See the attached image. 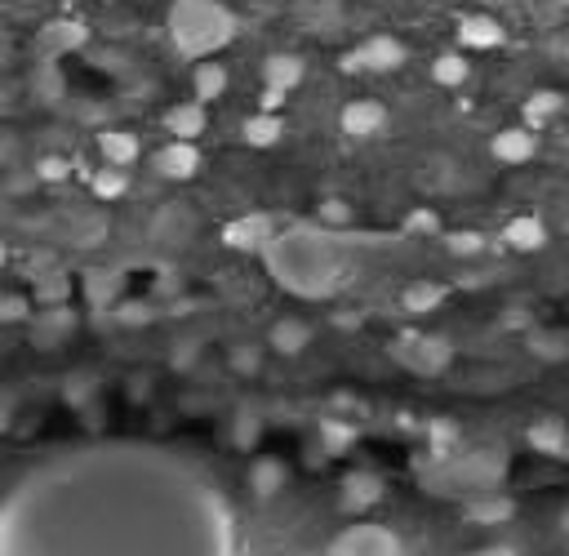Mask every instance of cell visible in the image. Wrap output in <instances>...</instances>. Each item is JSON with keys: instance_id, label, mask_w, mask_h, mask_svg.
I'll list each match as a JSON object with an SVG mask.
<instances>
[{"instance_id": "14", "label": "cell", "mask_w": 569, "mask_h": 556, "mask_svg": "<svg viewBox=\"0 0 569 556\" xmlns=\"http://www.w3.org/2000/svg\"><path fill=\"white\" fill-rule=\"evenodd\" d=\"M245 143H249V147H272V143H281V121H276L272 112L249 116V121H245Z\"/></svg>"}, {"instance_id": "26", "label": "cell", "mask_w": 569, "mask_h": 556, "mask_svg": "<svg viewBox=\"0 0 569 556\" xmlns=\"http://www.w3.org/2000/svg\"><path fill=\"white\" fill-rule=\"evenodd\" d=\"M507 512H512L507 503H489V508H472L476 521H498V516H507Z\"/></svg>"}, {"instance_id": "13", "label": "cell", "mask_w": 569, "mask_h": 556, "mask_svg": "<svg viewBox=\"0 0 569 556\" xmlns=\"http://www.w3.org/2000/svg\"><path fill=\"white\" fill-rule=\"evenodd\" d=\"M192 85H196V103H214V98L227 89V72L218 63H196Z\"/></svg>"}, {"instance_id": "5", "label": "cell", "mask_w": 569, "mask_h": 556, "mask_svg": "<svg viewBox=\"0 0 569 556\" xmlns=\"http://www.w3.org/2000/svg\"><path fill=\"white\" fill-rule=\"evenodd\" d=\"M361 58H365V72H396L405 63V45L396 36H374V41L361 45Z\"/></svg>"}, {"instance_id": "2", "label": "cell", "mask_w": 569, "mask_h": 556, "mask_svg": "<svg viewBox=\"0 0 569 556\" xmlns=\"http://www.w3.org/2000/svg\"><path fill=\"white\" fill-rule=\"evenodd\" d=\"M334 556H396V539L387 530L361 525V530H347L343 543H334Z\"/></svg>"}, {"instance_id": "6", "label": "cell", "mask_w": 569, "mask_h": 556, "mask_svg": "<svg viewBox=\"0 0 569 556\" xmlns=\"http://www.w3.org/2000/svg\"><path fill=\"white\" fill-rule=\"evenodd\" d=\"M458 41H463L467 49H494V45H503V27H498L494 18H485V14H472V18L458 23Z\"/></svg>"}, {"instance_id": "8", "label": "cell", "mask_w": 569, "mask_h": 556, "mask_svg": "<svg viewBox=\"0 0 569 556\" xmlns=\"http://www.w3.org/2000/svg\"><path fill=\"white\" fill-rule=\"evenodd\" d=\"M263 81L272 85V89H294L298 81H303V58H294V54H272L263 63Z\"/></svg>"}, {"instance_id": "24", "label": "cell", "mask_w": 569, "mask_h": 556, "mask_svg": "<svg viewBox=\"0 0 569 556\" xmlns=\"http://www.w3.org/2000/svg\"><path fill=\"white\" fill-rule=\"evenodd\" d=\"M254 485H258V490H267V494H272L276 485H281V468H276V463H267V468H258V472H254Z\"/></svg>"}, {"instance_id": "18", "label": "cell", "mask_w": 569, "mask_h": 556, "mask_svg": "<svg viewBox=\"0 0 569 556\" xmlns=\"http://www.w3.org/2000/svg\"><path fill=\"white\" fill-rule=\"evenodd\" d=\"M556 112H561V94H534V98L525 103V121H529V125L552 121Z\"/></svg>"}, {"instance_id": "28", "label": "cell", "mask_w": 569, "mask_h": 556, "mask_svg": "<svg viewBox=\"0 0 569 556\" xmlns=\"http://www.w3.org/2000/svg\"><path fill=\"white\" fill-rule=\"evenodd\" d=\"M321 214H325V223H347V205H334V201H329Z\"/></svg>"}, {"instance_id": "32", "label": "cell", "mask_w": 569, "mask_h": 556, "mask_svg": "<svg viewBox=\"0 0 569 556\" xmlns=\"http://www.w3.org/2000/svg\"><path fill=\"white\" fill-rule=\"evenodd\" d=\"M561 530H565V534H569V512H565V516H561Z\"/></svg>"}, {"instance_id": "21", "label": "cell", "mask_w": 569, "mask_h": 556, "mask_svg": "<svg viewBox=\"0 0 569 556\" xmlns=\"http://www.w3.org/2000/svg\"><path fill=\"white\" fill-rule=\"evenodd\" d=\"M441 303V285H409V294H405V307L409 312H427V307H436Z\"/></svg>"}, {"instance_id": "11", "label": "cell", "mask_w": 569, "mask_h": 556, "mask_svg": "<svg viewBox=\"0 0 569 556\" xmlns=\"http://www.w3.org/2000/svg\"><path fill=\"white\" fill-rule=\"evenodd\" d=\"M507 241H512L516 250H543L547 227L538 223L534 214H521V218H512V223H507Z\"/></svg>"}, {"instance_id": "19", "label": "cell", "mask_w": 569, "mask_h": 556, "mask_svg": "<svg viewBox=\"0 0 569 556\" xmlns=\"http://www.w3.org/2000/svg\"><path fill=\"white\" fill-rule=\"evenodd\" d=\"M432 76H436V85H463L467 81V63L458 54H445V58H436Z\"/></svg>"}, {"instance_id": "27", "label": "cell", "mask_w": 569, "mask_h": 556, "mask_svg": "<svg viewBox=\"0 0 569 556\" xmlns=\"http://www.w3.org/2000/svg\"><path fill=\"white\" fill-rule=\"evenodd\" d=\"M338 67H343V72H352V76H361V72H365V58H361V49H352V54H343V63H338Z\"/></svg>"}, {"instance_id": "15", "label": "cell", "mask_w": 569, "mask_h": 556, "mask_svg": "<svg viewBox=\"0 0 569 556\" xmlns=\"http://www.w3.org/2000/svg\"><path fill=\"white\" fill-rule=\"evenodd\" d=\"M98 147H103V156L112 165H121V170L129 161H138V138L134 134H103L98 138Z\"/></svg>"}, {"instance_id": "9", "label": "cell", "mask_w": 569, "mask_h": 556, "mask_svg": "<svg viewBox=\"0 0 569 556\" xmlns=\"http://www.w3.org/2000/svg\"><path fill=\"white\" fill-rule=\"evenodd\" d=\"M267 236H272V223L258 214V218H241V223H232V227L223 232V241L236 245V250H258Z\"/></svg>"}, {"instance_id": "29", "label": "cell", "mask_w": 569, "mask_h": 556, "mask_svg": "<svg viewBox=\"0 0 569 556\" xmlns=\"http://www.w3.org/2000/svg\"><path fill=\"white\" fill-rule=\"evenodd\" d=\"M41 174L45 178H63L67 174V161H41Z\"/></svg>"}, {"instance_id": "22", "label": "cell", "mask_w": 569, "mask_h": 556, "mask_svg": "<svg viewBox=\"0 0 569 556\" xmlns=\"http://www.w3.org/2000/svg\"><path fill=\"white\" fill-rule=\"evenodd\" d=\"M449 250H454V254H481L485 250V236L481 232H454V236H449Z\"/></svg>"}, {"instance_id": "30", "label": "cell", "mask_w": 569, "mask_h": 556, "mask_svg": "<svg viewBox=\"0 0 569 556\" xmlns=\"http://www.w3.org/2000/svg\"><path fill=\"white\" fill-rule=\"evenodd\" d=\"M409 227H418V232H427V227H436V218L427 214V210H418L414 218H409Z\"/></svg>"}, {"instance_id": "7", "label": "cell", "mask_w": 569, "mask_h": 556, "mask_svg": "<svg viewBox=\"0 0 569 556\" xmlns=\"http://www.w3.org/2000/svg\"><path fill=\"white\" fill-rule=\"evenodd\" d=\"M165 129H169L174 138H183V143H196V138H201V129H205V107H201V103L174 107V112L165 116Z\"/></svg>"}, {"instance_id": "20", "label": "cell", "mask_w": 569, "mask_h": 556, "mask_svg": "<svg viewBox=\"0 0 569 556\" xmlns=\"http://www.w3.org/2000/svg\"><path fill=\"white\" fill-rule=\"evenodd\" d=\"M85 41V32L76 23H54V27H45V45L49 49H72V45H81Z\"/></svg>"}, {"instance_id": "25", "label": "cell", "mask_w": 569, "mask_h": 556, "mask_svg": "<svg viewBox=\"0 0 569 556\" xmlns=\"http://www.w3.org/2000/svg\"><path fill=\"white\" fill-rule=\"evenodd\" d=\"M281 103H285V89H272V85H267L263 98H258V107H263V112H272V116H276V107H281Z\"/></svg>"}, {"instance_id": "3", "label": "cell", "mask_w": 569, "mask_h": 556, "mask_svg": "<svg viewBox=\"0 0 569 556\" xmlns=\"http://www.w3.org/2000/svg\"><path fill=\"white\" fill-rule=\"evenodd\" d=\"M156 170H161L165 178H192L196 170H201V152H196V143H183V138H174V143H165L161 152H156Z\"/></svg>"}, {"instance_id": "10", "label": "cell", "mask_w": 569, "mask_h": 556, "mask_svg": "<svg viewBox=\"0 0 569 556\" xmlns=\"http://www.w3.org/2000/svg\"><path fill=\"white\" fill-rule=\"evenodd\" d=\"M494 156L498 161H529L534 156V134L529 129H503V134H494Z\"/></svg>"}, {"instance_id": "23", "label": "cell", "mask_w": 569, "mask_h": 556, "mask_svg": "<svg viewBox=\"0 0 569 556\" xmlns=\"http://www.w3.org/2000/svg\"><path fill=\"white\" fill-rule=\"evenodd\" d=\"M325 441H329V450H347V445H352V432H347L343 423H325Z\"/></svg>"}, {"instance_id": "4", "label": "cell", "mask_w": 569, "mask_h": 556, "mask_svg": "<svg viewBox=\"0 0 569 556\" xmlns=\"http://www.w3.org/2000/svg\"><path fill=\"white\" fill-rule=\"evenodd\" d=\"M383 121H387V112L374 98H356V103L343 107V134H352V138L374 134V129H383Z\"/></svg>"}, {"instance_id": "33", "label": "cell", "mask_w": 569, "mask_h": 556, "mask_svg": "<svg viewBox=\"0 0 569 556\" xmlns=\"http://www.w3.org/2000/svg\"><path fill=\"white\" fill-rule=\"evenodd\" d=\"M0 263H5V254H0Z\"/></svg>"}, {"instance_id": "17", "label": "cell", "mask_w": 569, "mask_h": 556, "mask_svg": "<svg viewBox=\"0 0 569 556\" xmlns=\"http://www.w3.org/2000/svg\"><path fill=\"white\" fill-rule=\"evenodd\" d=\"M303 343H307V330L298 321H281L272 330V347H276V352H303Z\"/></svg>"}, {"instance_id": "16", "label": "cell", "mask_w": 569, "mask_h": 556, "mask_svg": "<svg viewBox=\"0 0 569 556\" xmlns=\"http://www.w3.org/2000/svg\"><path fill=\"white\" fill-rule=\"evenodd\" d=\"M89 187H94V196H103V201H116V196H125L129 178H125L121 165H107V170H98L89 178Z\"/></svg>"}, {"instance_id": "31", "label": "cell", "mask_w": 569, "mask_h": 556, "mask_svg": "<svg viewBox=\"0 0 569 556\" xmlns=\"http://www.w3.org/2000/svg\"><path fill=\"white\" fill-rule=\"evenodd\" d=\"M476 556H516V552H507V548H481Z\"/></svg>"}, {"instance_id": "12", "label": "cell", "mask_w": 569, "mask_h": 556, "mask_svg": "<svg viewBox=\"0 0 569 556\" xmlns=\"http://www.w3.org/2000/svg\"><path fill=\"white\" fill-rule=\"evenodd\" d=\"M378 494H383V485H378V476H369V472H356V476H347L343 481V503L347 508H369Z\"/></svg>"}, {"instance_id": "1", "label": "cell", "mask_w": 569, "mask_h": 556, "mask_svg": "<svg viewBox=\"0 0 569 556\" xmlns=\"http://www.w3.org/2000/svg\"><path fill=\"white\" fill-rule=\"evenodd\" d=\"M169 36L187 58H205L236 36V18L218 0H174L169 9Z\"/></svg>"}]
</instances>
